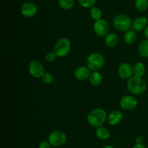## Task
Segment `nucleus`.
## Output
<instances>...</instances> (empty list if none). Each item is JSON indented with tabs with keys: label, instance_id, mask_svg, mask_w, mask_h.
Returning a JSON list of instances; mask_svg holds the SVG:
<instances>
[{
	"label": "nucleus",
	"instance_id": "f257e3e1",
	"mask_svg": "<svg viewBox=\"0 0 148 148\" xmlns=\"http://www.w3.org/2000/svg\"><path fill=\"white\" fill-rule=\"evenodd\" d=\"M107 115L106 111L104 109L98 107V108L92 109L88 115L87 121L91 126L95 128L102 126L106 121Z\"/></svg>",
	"mask_w": 148,
	"mask_h": 148
},
{
	"label": "nucleus",
	"instance_id": "f03ea898",
	"mask_svg": "<svg viewBox=\"0 0 148 148\" xmlns=\"http://www.w3.org/2000/svg\"><path fill=\"white\" fill-rule=\"evenodd\" d=\"M127 88L131 94L134 95H141L147 90V85L142 77L133 75L127 81Z\"/></svg>",
	"mask_w": 148,
	"mask_h": 148
},
{
	"label": "nucleus",
	"instance_id": "7ed1b4c3",
	"mask_svg": "<svg viewBox=\"0 0 148 148\" xmlns=\"http://www.w3.org/2000/svg\"><path fill=\"white\" fill-rule=\"evenodd\" d=\"M132 23L131 18L128 15L120 14L115 16L113 19V25L114 28L119 31L127 32L132 28Z\"/></svg>",
	"mask_w": 148,
	"mask_h": 148
},
{
	"label": "nucleus",
	"instance_id": "20e7f679",
	"mask_svg": "<svg viewBox=\"0 0 148 148\" xmlns=\"http://www.w3.org/2000/svg\"><path fill=\"white\" fill-rule=\"evenodd\" d=\"M105 64L104 56L98 52H93L89 55L86 60V65L92 71H98Z\"/></svg>",
	"mask_w": 148,
	"mask_h": 148
},
{
	"label": "nucleus",
	"instance_id": "39448f33",
	"mask_svg": "<svg viewBox=\"0 0 148 148\" xmlns=\"http://www.w3.org/2000/svg\"><path fill=\"white\" fill-rule=\"evenodd\" d=\"M71 49V42L69 39L62 37L56 42L53 47V52L58 57H64L69 55Z\"/></svg>",
	"mask_w": 148,
	"mask_h": 148
},
{
	"label": "nucleus",
	"instance_id": "423d86ee",
	"mask_svg": "<svg viewBox=\"0 0 148 148\" xmlns=\"http://www.w3.org/2000/svg\"><path fill=\"white\" fill-rule=\"evenodd\" d=\"M66 134L60 130L53 131L49 133L48 136V141L52 147H59L64 145L66 142Z\"/></svg>",
	"mask_w": 148,
	"mask_h": 148
},
{
	"label": "nucleus",
	"instance_id": "0eeeda50",
	"mask_svg": "<svg viewBox=\"0 0 148 148\" xmlns=\"http://www.w3.org/2000/svg\"><path fill=\"white\" fill-rule=\"evenodd\" d=\"M110 26L108 22L104 19H101L94 23L93 30L99 37H104L109 33Z\"/></svg>",
	"mask_w": 148,
	"mask_h": 148
},
{
	"label": "nucleus",
	"instance_id": "6e6552de",
	"mask_svg": "<svg viewBox=\"0 0 148 148\" xmlns=\"http://www.w3.org/2000/svg\"><path fill=\"white\" fill-rule=\"evenodd\" d=\"M29 73L34 78H41L45 71L44 66L38 60H32L28 65Z\"/></svg>",
	"mask_w": 148,
	"mask_h": 148
},
{
	"label": "nucleus",
	"instance_id": "1a4fd4ad",
	"mask_svg": "<svg viewBox=\"0 0 148 148\" xmlns=\"http://www.w3.org/2000/svg\"><path fill=\"white\" fill-rule=\"evenodd\" d=\"M138 105V101L132 95H124L120 100V106L124 110L130 111L136 108Z\"/></svg>",
	"mask_w": 148,
	"mask_h": 148
},
{
	"label": "nucleus",
	"instance_id": "9d476101",
	"mask_svg": "<svg viewBox=\"0 0 148 148\" xmlns=\"http://www.w3.org/2000/svg\"><path fill=\"white\" fill-rule=\"evenodd\" d=\"M38 12L37 7L31 1H26L20 7V13L23 16L27 18H31L36 15Z\"/></svg>",
	"mask_w": 148,
	"mask_h": 148
},
{
	"label": "nucleus",
	"instance_id": "9b49d317",
	"mask_svg": "<svg viewBox=\"0 0 148 148\" xmlns=\"http://www.w3.org/2000/svg\"><path fill=\"white\" fill-rule=\"evenodd\" d=\"M118 74L122 79H130L133 76V66L127 62H123L119 67Z\"/></svg>",
	"mask_w": 148,
	"mask_h": 148
},
{
	"label": "nucleus",
	"instance_id": "f8f14e48",
	"mask_svg": "<svg viewBox=\"0 0 148 148\" xmlns=\"http://www.w3.org/2000/svg\"><path fill=\"white\" fill-rule=\"evenodd\" d=\"M90 74V70L87 65L78 67L75 71V77L79 81H85L89 79Z\"/></svg>",
	"mask_w": 148,
	"mask_h": 148
},
{
	"label": "nucleus",
	"instance_id": "ddd939ff",
	"mask_svg": "<svg viewBox=\"0 0 148 148\" xmlns=\"http://www.w3.org/2000/svg\"><path fill=\"white\" fill-rule=\"evenodd\" d=\"M123 119V113L122 112L119 110H113L107 117V121L111 126H116L118 125L121 122Z\"/></svg>",
	"mask_w": 148,
	"mask_h": 148
},
{
	"label": "nucleus",
	"instance_id": "4468645a",
	"mask_svg": "<svg viewBox=\"0 0 148 148\" xmlns=\"http://www.w3.org/2000/svg\"><path fill=\"white\" fill-rule=\"evenodd\" d=\"M148 19L145 16L137 17L132 23V28L135 31H142L148 26Z\"/></svg>",
	"mask_w": 148,
	"mask_h": 148
},
{
	"label": "nucleus",
	"instance_id": "2eb2a0df",
	"mask_svg": "<svg viewBox=\"0 0 148 148\" xmlns=\"http://www.w3.org/2000/svg\"><path fill=\"white\" fill-rule=\"evenodd\" d=\"M95 135H96L97 138L101 140H107L109 139L110 136H111V132H110L109 129L102 126L96 128Z\"/></svg>",
	"mask_w": 148,
	"mask_h": 148
},
{
	"label": "nucleus",
	"instance_id": "dca6fc26",
	"mask_svg": "<svg viewBox=\"0 0 148 148\" xmlns=\"http://www.w3.org/2000/svg\"><path fill=\"white\" fill-rule=\"evenodd\" d=\"M119 36L114 33H109L105 36V44L109 48H114L118 44Z\"/></svg>",
	"mask_w": 148,
	"mask_h": 148
},
{
	"label": "nucleus",
	"instance_id": "f3484780",
	"mask_svg": "<svg viewBox=\"0 0 148 148\" xmlns=\"http://www.w3.org/2000/svg\"><path fill=\"white\" fill-rule=\"evenodd\" d=\"M103 78L102 74L99 71H92L88 80H89L91 85L97 86H99L100 84H101V83L103 82Z\"/></svg>",
	"mask_w": 148,
	"mask_h": 148
},
{
	"label": "nucleus",
	"instance_id": "a211bd4d",
	"mask_svg": "<svg viewBox=\"0 0 148 148\" xmlns=\"http://www.w3.org/2000/svg\"><path fill=\"white\" fill-rule=\"evenodd\" d=\"M124 41L128 45H132L135 43L137 41V33L135 30L130 29L128 31L125 32L124 35Z\"/></svg>",
	"mask_w": 148,
	"mask_h": 148
},
{
	"label": "nucleus",
	"instance_id": "6ab92c4d",
	"mask_svg": "<svg viewBox=\"0 0 148 148\" xmlns=\"http://www.w3.org/2000/svg\"><path fill=\"white\" fill-rule=\"evenodd\" d=\"M145 65L143 62H136L133 65V75H135V76L143 77L144 75V74L145 73Z\"/></svg>",
	"mask_w": 148,
	"mask_h": 148
},
{
	"label": "nucleus",
	"instance_id": "aec40b11",
	"mask_svg": "<svg viewBox=\"0 0 148 148\" xmlns=\"http://www.w3.org/2000/svg\"><path fill=\"white\" fill-rule=\"evenodd\" d=\"M138 52L141 57L148 58V39L141 41L138 45Z\"/></svg>",
	"mask_w": 148,
	"mask_h": 148
},
{
	"label": "nucleus",
	"instance_id": "412c9836",
	"mask_svg": "<svg viewBox=\"0 0 148 148\" xmlns=\"http://www.w3.org/2000/svg\"><path fill=\"white\" fill-rule=\"evenodd\" d=\"M90 15L91 18L95 20V21L101 20V19H102L101 17H102L103 15L102 10L99 7L94 6L92 8H90Z\"/></svg>",
	"mask_w": 148,
	"mask_h": 148
},
{
	"label": "nucleus",
	"instance_id": "4be33fe9",
	"mask_svg": "<svg viewBox=\"0 0 148 148\" xmlns=\"http://www.w3.org/2000/svg\"><path fill=\"white\" fill-rule=\"evenodd\" d=\"M59 6L64 10H69L75 6L74 0H58Z\"/></svg>",
	"mask_w": 148,
	"mask_h": 148
},
{
	"label": "nucleus",
	"instance_id": "5701e85b",
	"mask_svg": "<svg viewBox=\"0 0 148 148\" xmlns=\"http://www.w3.org/2000/svg\"><path fill=\"white\" fill-rule=\"evenodd\" d=\"M134 6L138 11H145L148 8V0H135Z\"/></svg>",
	"mask_w": 148,
	"mask_h": 148
},
{
	"label": "nucleus",
	"instance_id": "b1692460",
	"mask_svg": "<svg viewBox=\"0 0 148 148\" xmlns=\"http://www.w3.org/2000/svg\"><path fill=\"white\" fill-rule=\"evenodd\" d=\"M78 2L83 8H92L95 5L96 0H78Z\"/></svg>",
	"mask_w": 148,
	"mask_h": 148
},
{
	"label": "nucleus",
	"instance_id": "393cba45",
	"mask_svg": "<svg viewBox=\"0 0 148 148\" xmlns=\"http://www.w3.org/2000/svg\"><path fill=\"white\" fill-rule=\"evenodd\" d=\"M41 80L45 84H51L53 81V76L51 73L46 72L41 77Z\"/></svg>",
	"mask_w": 148,
	"mask_h": 148
},
{
	"label": "nucleus",
	"instance_id": "a878e982",
	"mask_svg": "<svg viewBox=\"0 0 148 148\" xmlns=\"http://www.w3.org/2000/svg\"><path fill=\"white\" fill-rule=\"evenodd\" d=\"M56 57L57 56L53 51H50V52H47L46 55V59L49 62H53V61H55Z\"/></svg>",
	"mask_w": 148,
	"mask_h": 148
},
{
	"label": "nucleus",
	"instance_id": "bb28decb",
	"mask_svg": "<svg viewBox=\"0 0 148 148\" xmlns=\"http://www.w3.org/2000/svg\"><path fill=\"white\" fill-rule=\"evenodd\" d=\"M38 148H51V144L49 143L48 140H43L39 144Z\"/></svg>",
	"mask_w": 148,
	"mask_h": 148
},
{
	"label": "nucleus",
	"instance_id": "cd10ccee",
	"mask_svg": "<svg viewBox=\"0 0 148 148\" xmlns=\"http://www.w3.org/2000/svg\"><path fill=\"white\" fill-rule=\"evenodd\" d=\"M135 141L136 144H143V142H144V138L142 136H138L136 138Z\"/></svg>",
	"mask_w": 148,
	"mask_h": 148
},
{
	"label": "nucleus",
	"instance_id": "c85d7f7f",
	"mask_svg": "<svg viewBox=\"0 0 148 148\" xmlns=\"http://www.w3.org/2000/svg\"><path fill=\"white\" fill-rule=\"evenodd\" d=\"M132 148H146V147L143 144H136Z\"/></svg>",
	"mask_w": 148,
	"mask_h": 148
},
{
	"label": "nucleus",
	"instance_id": "c756f323",
	"mask_svg": "<svg viewBox=\"0 0 148 148\" xmlns=\"http://www.w3.org/2000/svg\"><path fill=\"white\" fill-rule=\"evenodd\" d=\"M144 36L146 39H148V26L145 28L144 30Z\"/></svg>",
	"mask_w": 148,
	"mask_h": 148
},
{
	"label": "nucleus",
	"instance_id": "7c9ffc66",
	"mask_svg": "<svg viewBox=\"0 0 148 148\" xmlns=\"http://www.w3.org/2000/svg\"><path fill=\"white\" fill-rule=\"evenodd\" d=\"M103 148H114V147H112L111 145H106Z\"/></svg>",
	"mask_w": 148,
	"mask_h": 148
}]
</instances>
